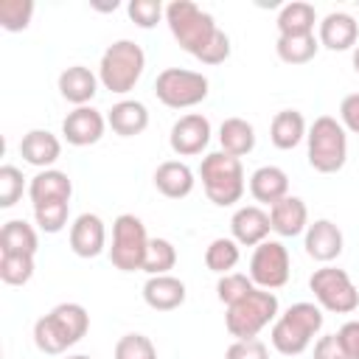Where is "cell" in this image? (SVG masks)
Returning <instances> with one entry per match:
<instances>
[{
  "instance_id": "9",
  "label": "cell",
  "mask_w": 359,
  "mask_h": 359,
  "mask_svg": "<svg viewBox=\"0 0 359 359\" xmlns=\"http://www.w3.org/2000/svg\"><path fill=\"white\" fill-rule=\"evenodd\" d=\"M208 76L185 67H165L154 79V95L168 109H188L208 98Z\"/></svg>"
},
{
  "instance_id": "33",
  "label": "cell",
  "mask_w": 359,
  "mask_h": 359,
  "mask_svg": "<svg viewBox=\"0 0 359 359\" xmlns=\"http://www.w3.org/2000/svg\"><path fill=\"white\" fill-rule=\"evenodd\" d=\"M34 17V0H0V25L11 34L25 31Z\"/></svg>"
},
{
  "instance_id": "17",
  "label": "cell",
  "mask_w": 359,
  "mask_h": 359,
  "mask_svg": "<svg viewBox=\"0 0 359 359\" xmlns=\"http://www.w3.org/2000/svg\"><path fill=\"white\" fill-rule=\"evenodd\" d=\"M185 283L174 275H149L143 283V300L154 311H174L185 303Z\"/></svg>"
},
{
  "instance_id": "30",
  "label": "cell",
  "mask_w": 359,
  "mask_h": 359,
  "mask_svg": "<svg viewBox=\"0 0 359 359\" xmlns=\"http://www.w3.org/2000/svg\"><path fill=\"white\" fill-rule=\"evenodd\" d=\"M317 50H320V39L314 34H309V36H278V42H275V53L286 65H306L317 56Z\"/></svg>"
},
{
  "instance_id": "40",
  "label": "cell",
  "mask_w": 359,
  "mask_h": 359,
  "mask_svg": "<svg viewBox=\"0 0 359 359\" xmlns=\"http://www.w3.org/2000/svg\"><path fill=\"white\" fill-rule=\"evenodd\" d=\"M224 359H269V351L261 339H236L224 351Z\"/></svg>"
},
{
  "instance_id": "32",
  "label": "cell",
  "mask_w": 359,
  "mask_h": 359,
  "mask_svg": "<svg viewBox=\"0 0 359 359\" xmlns=\"http://www.w3.org/2000/svg\"><path fill=\"white\" fill-rule=\"evenodd\" d=\"M177 264V250L168 238H151L149 250H146V261H143V272L149 275H168Z\"/></svg>"
},
{
  "instance_id": "2",
  "label": "cell",
  "mask_w": 359,
  "mask_h": 359,
  "mask_svg": "<svg viewBox=\"0 0 359 359\" xmlns=\"http://www.w3.org/2000/svg\"><path fill=\"white\" fill-rule=\"evenodd\" d=\"M90 328V314L81 303H59L34 323V342L42 353L59 356L73 348Z\"/></svg>"
},
{
  "instance_id": "42",
  "label": "cell",
  "mask_w": 359,
  "mask_h": 359,
  "mask_svg": "<svg viewBox=\"0 0 359 359\" xmlns=\"http://www.w3.org/2000/svg\"><path fill=\"white\" fill-rule=\"evenodd\" d=\"M314 359H348V353L337 334H325L314 342Z\"/></svg>"
},
{
  "instance_id": "35",
  "label": "cell",
  "mask_w": 359,
  "mask_h": 359,
  "mask_svg": "<svg viewBox=\"0 0 359 359\" xmlns=\"http://www.w3.org/2000/svg\"><path fill=\"white\" fill-rule=\"evenodd\" d=\"M255 289L252 278L250 275H241V272H227V275H219V283H216V294L224 306H233L238 303L241 297H247L250 292Z\"/></svg>"
},
{
  "instance_id": "39",
  "label": "cell",
  "mask_w": 359,
  "mask_h": 359,
  "mask_svg": "<svg viewBox=\"0 0 359 359\" xmlns=\"http://www.w3.org/2000/svg\"><path fill=\"white\" fill-rule=\"evenodd\" d=\"M22 180L25 177H22V171L17 165H3L0 168V208L17 205V199L22 196V188H25Z\"/></svg>"
},
{
  "instance_id": "25",
  "label": "cell",
  "mask_w": 359,
  "mask_h": 359,
  "mask_svg": "<svg viewBox=\"0 0 359 359\" xmlns=\"http://www.w3.org/2000/svg\"><path fill=\"white\" fill-rule=\"evenodd\" d=\"M250 194L261 205H275L283 196H289V177L278 165H261L250 174Z\"/></svg>"
},
{
  "instance_id": "26",
  "label": "cell",
  "mask_w": 359,
  "mask_h": 359,
  "mask_svg": "<svg viewBox=\"0 0 359 359\" xmlns=\"http://www.w3.org/2000/svg\"><path fill=\"white\" fill-rule=\"evenodd\" d=\"M306 135H309V126H306L303 112H297V109H280V112H275V118L269 123V140H272L275 149L289 151L300 140H306Z\"/></svg>"
},
{
  "instance_id": "4",
  "label": "cell",
  "mask_w": 359,
  "mask_h": 359,
  "mask_svg": "<svg viewBox=\"0 0 359 359\" xmlns=\"http://www.w3.org/2000/svg\"><path fill=\"white\" fill-rule=\"evenodd\" d=\"M199 177H202V188L205 196L219 205V208H230L244 196V165L238 157L227 154V151H210L202 157L199 165Z\"/></svg>"
},
{
  "instance_id": "11",
  "label": "cell",
  "mask_w": 359,
  "mask_h": 359,
  "mask_svg": "<svg viewBox=\"0 0 359 359\" xmlns=\"http://www.w3.org/2000/svg\"><path fill=\"white\" fill-rule=\"evenodd\" d=\"M289 272H292V258H289V250L283 247V241H261L255 250H252V258H250V278L258 289H280L286 286L289 280Z\"/></svg>"
},
{
  "instance_id": "7",
  "label": "cell",
  "mask_w": 359,
  "mask_h": 359,
  "mask_svg": "<svg viewBox=\"0 0 359 359\" xmlns=\"http://www.w3.org/2000/svg\"><path fill=\"white\" fill-rule=\"evenodd\" d=\"M278 297L275 292L266 289H252L247 297H241L238 303L227 306L224 314V328L230 331V337L236 339H258V334L278 320Z\"/></svg>"
},
{
  "instance_id": "37",
  "label": "cell",
  "mask_w": 359,
  "mask_h": 359,
  "mask_svg": "<svg viewBox=\"0 0 359 359\" xmlns=\"http://www.w3.org/2000/svg\"><path fill=\"white\" fill-rule=\"evenodd\" d=\"M67 216H70V202H48L34 208V219L45 233H59L67 224Z\"/></svg>"
},
{
  "instance_id": "31",
  "label": "cell",
  "mask_w": 359,
  "mask_h": 359,
  "mask_svg": "<svg viewBox=\"0 0 359 359\" xmlns=\"http://www.w3.org/2000/svg\"><path fill=\"white\" fill-rule=\"evenodd\" d=\"M241 258V250H238V241L236 238H213L208 247H205V266L216 275H227L236 269Z\"/></svg>"
},
{
  "instance_id": "36",
  "label": "cell",
  "mask_w": 359,
  "mask_h": 359,
  "mask_svg": "<svg viewBox=\"0 0 359 359\" xmlns=\"http://www.w3.org/2000/svg\"><path fill=\"white\" fill-rule=\"evenodd\" d=\"M115 359H157V348L146 334H123L115 342Z\"/></svg>"
},
{
  "instance_id": "18",
  "label": "cell",
  "mask_w": 359,
  "mask_h": 359,
  "mask_svg": "<svg viewBox=\"0 0 359 359\" xmlns=\"http://www.w3.org/2000/svg\"><path fill=\"white\" fill-rule=\"evenodd\" d=\"M28 196H31V205H48V202H70L73 196V182L65 171H56V168H45L39 174L31 177L28 182Z\"/></svg>"
},
{
  "instance_id": "14",
  "label": "cell",
  "mask_w": 359,
  "mask_h": 359,
  "mask_svg": "<svg viewBox=\"0 0 359 359\" xmlns=\"http://www.w3.org/2000/svg\"><path fill=\"white\" fill-rule=\"evenodd\" d=\"M306 255L320 261V264H328L334 258L342 255V247H345V238H342V230L331 222V219H317L314 224L306 227Z\"/></svg>"
},
{
  "instance_id": "5",
  "label": "cell",
  "mask_w": 359,
  "mask_h": 359,
  "mask_svg": "<svg viewBox=\"0 0 359 359\" xmlns=\"http://www.w3.org/2000/svg\"><path fill=\"white\" fill-rule=\"evenodd\" d=\"M146 67V53L137 42L132 39H115L98 62V81L104 84V90L109 93H129L135 90V84L140 81Z\"/></svg>"
},
{
  "instance_id": "27",
  "label": "cell",
  "mask_w": 359,
  "mask_h": 359,
  "mask_svg": "<svg viewBox=\"0 0 359 359\" xmlns=\"http://www.w3.org/2000/svg\"><path fill=\"white\" fill-rule=\"evenodd\" d=\"M275 22H278V36H309V34H314L317 11L311 3L292 0L278 11Z\"/></svg>"
},
{
  "instance_id": "41",
  "label": "cell",
  "mask_w": 359,
  "mask_h": 359,
  "mask_svg": "<svg viewBox=\"0 0 359 359\" xmlns=\"http://www.w3.org/2000/svg\"><path fill=\"white\" fill-rule=\"evenodd\" d=\"M339 123L348 132L359 135V93H351V95L342 98V104H339Z\"/></svg>"
},
{
  "instance_id": "6",
  "label": "cell",
  "mask_w": 359,
  "mask_h": 359,
  "mask_svg": "<svg viewBox=\"0 0 359 359\" xmlns=\"http://www.w3.org/2000/svg\"><path fill=\"white\" fill-rule=\"evenodd\" d=\"M306 146H309L306 149L309 165L320 174H337L348 160L345 126L331 115L314 118V123L309 126V135H306Z\"/></svg>"
},
{
  "instance_id": "43",
  "label": "cell",
  "mask_w": 359,
  "mask_h": 359,
  "mask_svg": "<svg viewBox=\"0 0 359 359\" xmlns=\"http://www.w3.org/2000/svg\"><path fill=\"white\" fill-rule=\"evenodd\" d=\"M337 337H339V342H342L348 359H359V320H348V323L337 331Z\"/></svg>"
},
{
  "instance_id": "45",
  "label": "cell",
  "mask_w": 359,
  "mask_h": 359,
  "mask_svg": "<svg viewBox=\"0 0 359 359\" xmlns=\"http://www.w3.org/2000/svg\"><path fill=\"white\" fill-rule=\"evenodd\" d=\"M65 359H93V356H87V353H73V356H65Z\"/></svg>"
},
{
  "instance_id": "21",
  "label": "cell",
  "mask_w": 359,
  "mask_h": 359,
  "mask_svg": "<svg viewBox=\"0 0 359 359\" xmlns=\"http://www.w3.org/2000/svg\"><path fill=\"white\" fill-rule=\"evenodd\" d=\"M59 93L65 101H70L76 107H90V101L98 93V76L84 65L65 67L59 73Z\"/></svg>"
},
{
  "instance_id": "24",
  "label": "cell",
  "mask_w": 359,
  "mask_h": 359,
  "mask_svg": "<svg viewBox=\"0 0 359 359\" xmlns=\"http://www.w3.org/2000/svg\"><path fill=\"white\" fill-rule=\"evenodd\" d=\"M194 171L182 160H165L154 171V188L168 199H185L194 191Z\"/></svg>"
},
{
  "instance_id": "15",
  "label": "cell",
  "mask_w": 359,
  "mask_h": 359,
  "mask_svg": "<svg viewBox=\"0 0 359 359\" xmlns=\"http://www.w3.org/2000/svg\"><path fill=\"white\" fill-rule=\"evenodd\" d=\"M269 213L258 205H244L233 213L230 219V233L238 241V247H258L261 241L269 238Z\"/></svg>"
},
{
  "instance_id": "23",
  "label": "cell",
  "mask_w": 359,
  "mask_h": 359,
  "mask_svg": "<svg viewBox=\"0 0 359 359\" xmlns=\"http://www.w3.org/2000/svg\"><path fill=\"white\" fill-rule=\"evenodd\" d=\"M107 126L121 135V137H135L140 132H146L149 126V109L143 101H132L123 98L118 104H112V109L107 112Z\"/></svg>"
},
{
  "instance_id": "34",
  "label": "cell",
  "mask_w": 359,
  "mask_h": 359,
  "mask_svg": "<svg viewBox=\"0 0 359 359\" xmlns=\"http://www.w3.org/2000/svg\"><path fill=\"white\" fill-rule=\"evenodd\" d=\"M34 278V255H0V280L8 286H25Z\"/></svg>"
},
{
  "instance_id": "38",
  "label": "cell",
  "mask_w": 359,
  "mask_h": 359,
  "mask_svg": "<svg viewBox=\"0 0 359 359\" xmlns=\"http://www.w3.org/2000/svg\"><path fill=\"white\" fill-rule=\"evenodd\" d=\"M126 11H129V20L140 28H154L165 17V6L160 0H132Z\"/></svg>"
},
{
  "instance_id": "13",
  "label": "cell",
  "mask_w": 359,
  "mask_h": 359,
  "mask_svg": "<svg viewBox=\"0 0 359 359\" xmlns=\"http://www.w3.org/2000/svg\"><path fill=\"white\" fill-rule=\"evenodd\" d=\"M107 118L95 107H76L62 121V135L70 146H93L104 137Z\"/></svg>"
},
{
  "instance_id": "19",
  "label": "cell",
  "mask_w": 359,
  "mask_h": 359,
  "mask_svg": "<svg viewBox=\"0 0 359 359\" xmlns=\"http://www.w3.org/2000/svg\"><path fill=\"white\" fill-rule=\"evenodd\" d=\"M269 224L278 236L294 238L309 227V208L300 196H283L269 208Z\"/></svg>"
},
{
  "instance_id": "8",
  "label": "cell",
  "mask_w": 359,
  "mask_h": 359,
  "mask_svg": "<svg viewBox=\"0 0 359 359\" xmlns=\"http://www.w3.org/2000/svg\"><path fill=\"white\" fill-rule=\"evenodd\" d=\"M149 233L146 224L135 213H121L112 222V247H109V261L121 272H137L143 269L146 250H149Z\"/></svg>"
},
{
  "instance_id": "10",
  "label": "cell",
  "mask_w": 359,
  "mask_h": 359,
  "mask_svg": "<svg viewBox=\"0 0 359 359\" xmlns=\"http://www.w3.org/2000/svg\"><path fill=\"white\" fill-rule=\"evenodd\" d=\"M309 289L314 292L317 306L331 314H353L359 309V289L345 269L328 264L314 269V275L309 278Z\"/></svg>"
},
{
  "instance_id": "20",
  "label": "cell",
  "mask_w": 359,
  "mask_h": 359,
  "mask_svg": "<svg viewBox=\"0 0 359 359\" xmlns=\"http://www.w3.org/2000/svg\"><path fill=\"white\" fill-rule=\"evenodd\" d=\"M320 45L328 50H348L356 45L359 39V25L351 14L345 11H331L320 20V34H317Z\"/></svg>"
},
{
  "instance_id": "16",
  "label": "cell",
  "mask_w": 359,
  "mask_h": 359,
  "mask_svg": "<svg viewBox=\"0 0 359 359\" xmlns=\"http://www.w3.org/2000/svg\"><path fill=\"white\" fill-rule=\"evenodd\" d=\"M107 247V227L101 216L95 213H81L70 224V250L79 258H95Z\"/></svg>"
},
{
  "instance_id": "1",
  "label": "cell",
  "mask_w": 359,
  "mask_h": 359,
  "mask_svg": "<svg viewBox=\"0 0 359 359\" xmlns=\"http://www.w3.org/2000/svg\"><path fill=\"white\" fill-rule=\"evenodd\" d=\"M165 22L177 45L202 65H222L230 56V36L216 25L213 14L202 11L191 0H174L165 6Z\"/></svg>"
},
{
  "instance_id": "22",
  "label": "cell",
  "mask_w": 359,
  "mask_h": 359,
  "mask_svg": "<svg viewBox=\"0 0 359 359\" xmlns=\"http://www.w3.org/2000/svg\"><path fill=\"white\" fill-rule=\"evenodd\" d=\"M20 154H22V160L28 163V165H36V168H50L56 160H59V154H62V143H59V137L53 135V132H48V129H31V132H25L22 135V140H20Z\"/></svg>"
},
{
  "instance_id": "3",
  "label": "cell",
  "mask_w": 359,
  "mask_h": 359,
  "mask_svg": "<svg viewBox=\"0 0 359 359\" xmlns=\"http://www.w3.org/2000/svg\"><path fill=\"white\" fill-rule=\"evenodd\" d=\"M323 328V309L317 303H292L283 314H278V320L272 323V348L283 356H297L303 353L311 339L320 334Z\"/></svg>"
},
{
  "instance_id": "12",
  "label": "cell",
  "mask_w": 359,
  "mask_h": 359,
  "mask_svg": "<svg viewBox=\"0 0 359 359\" xmlns=\"http://www.w3.org/2000/svg\"><path fill=\"white\" fill-rule=\"evenodd\" d=\"M171 151L180 157H196L208 149L210 143V121L202 112H188L174 121L171 135H168Z\"/></svg>"
},
{
  "instance_id": "29",
  "label": "cell",
  "mask_w": 359,
  "mask_h": 359,
  "mask_svg": "<svg viewBox=\"0 0 359 359\" xmlns=\"http://www.w3.org/2000/svg\"><path fill=\"white\" fill-rule=\"evenodd\" d=\"M219 143H222V151L241 160L255 149V129L244 118H224L219 126Z\"/></svg>"
},
{
  "instance_id": "28",
  "label": "cell",
  "mask_w": 359,
  "mask_h": 359,
  "mask_svg": "<svg viewBox=\"0 0 359 359\" xmlns=\"http://www.w3.org/2000/svg\"><path fill=\"white\" fill-rule=\"evenodd\" d=\"M39 238L25 219H11L0 230V255H36Z\"/></svg>"
},
{
  "instance_id": "44",
  "label": "cell",
  "mask_w": 359,
  "mask_h": 359,
  "mask_svg": "<svg viewBox=\"0 0 359 359\" xmlns=\"http://www.w3.org/2000/svg\"><path fill=\"white\" fill-rule=\"evenodd\" d=\"M353 70H356V73H359V45H356V48H353Z\"/></svg>"
}]
</instances>
